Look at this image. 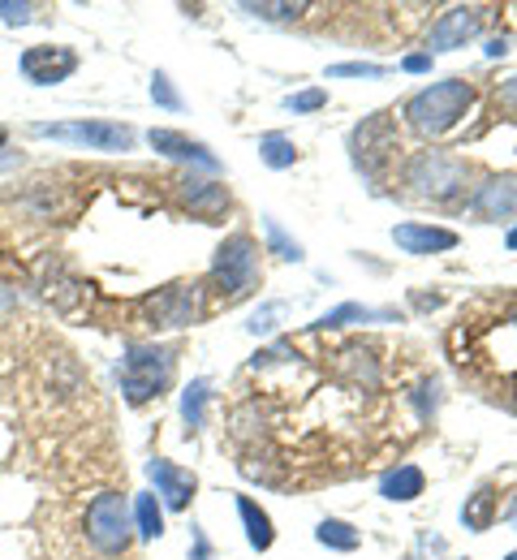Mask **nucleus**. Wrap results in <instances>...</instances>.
<instances>
[{
    "instance_id": "obj_20",
    "label": "nucleus",
    "mask_w": 517,
    "mask_h": 560,
    "mask_svg": "<svg viewBox=\"0 0 517 560\" xmlns=\"http://www.w3.org/2000/svg\"><path fill=\"white\" fill-rule=\"evenodd\" d=\"M315 539H319L324 548H337V552H359V544H363V535H359V530H354L350 522H337V517L319 522Z\"/></svg>"
},
{
    "instance_id": "obj_22",
    "label": "nucleus",
    "mask_w": 517,
    "mask_h": 560,
    "mask_svg": "<svg viewBox=\"0 0 517 560\" xmlns=\"http://www.w3.org/2000/svg\"><path fill=\"white\" fill-rule=\"evenodd\" d=\"M259 155H263L268 168H294L297 147L285 139V135H263V139H259Z\"/></svg>"
},
{
    "instance_id": "obj_19",
    "label": "nucleus",
    "mask_w": 517,
    "mask_h": 560,
    "mask_svg": "<svg viewBox=\"0 0 517 560\" xmlns=\"http://www.w3.org/2000/svg\"><path fill=\"white\" fill-rule=\"evenodd\" d=\"M492 517H496V491L492 488H479L466 504H461V522H466L470 530H487Z\"/></svg>"
},
{
    "instance_id": "obj_35",
    "label": "nucleus",
    "mask_w": 517,
    "mask_h": 560,
    "mask_svg": "<svg viewBox=\"0 0 517 560\" xmlns=\"http://www.w3.org/2000/svg\"><path fill=\"white\" fill-rule=\"evenodd\" d=\"M505 242H509V250H517V229H509V237H505Z\"/></svg>"
},
{
    "instance_id": "obj_29",
    "label": "nucleus",
    "mask_w": 517,
    "mask_h": 560,
    "mask_svg": "<svg viewBox=\"0 0 517 560\" xmlns=\"http://www.w3.org/2000/svg\"><path fill=\"white\" fill-rule=\"evenodd\" d=\"M31 13H35V4H4L0 0V22H9V26H26Z\"/></svg>"
},
{
    "instance_id": "obj_30",
    "label": "nucleus",
    "mask_w": 517,
    "mask_h": 560,
    "mask_svg": "<svg viewBox=\"0 0 517 560\" xmlns=\"http://www.w3.org/2000/svg\"><path fill=\"white\" fill-rule=\"evenodd\" d=\"M246 13H263V18H297L302 4H242Z\"/></svg>"
},
{
    "instance_id": "obj_28",
    "label": "nucleus",
    "mask_w": 517,
    "mask_h": 560,
    "mask_svg": "<svg viewBox=\"0 0 517 560\" xmlns=\"http://www.w3.org/2000/svg\"><path fill=\"white\" fill-rule=\"evenodd\" d=\"M496 108H505V113L517 121V73L509 78V82H501V86H496Z\"/></svg>"
},
{
    "instance_id": "obj_6",
    "label": "nucleus",
    "mask_w": 517,
    "mask_h": 560,
    "mask_svg": "<svg viewBox=\"0 0 517 560\" xmlns=\"http://www.w3.org/2000/svg\"><path fill=\"white\" fill-rule=\"evenodd\" d=\"M203 315V284L195 280H181V284H168L160 293H151L143 302V324L148 328H186Z\"/></svg>"
},
{
    "instance_id": "obj_31",
    "label": "nucleus",
    "mask_w": 517,
    "mask_h": 560,
    "mask_svg": "<svg viewBox=\"0 0 517 560\" xmlns=\"http://www.w3.org/2000/svg\"><path fill=\"white\" fill-rule=\"evenodd\" d=\"M277 315H281V306H263V311H259V315H255V319H250V332H268V328H272V319H277Z\"/></svg>"
},
{
    "instance_id": "obj_34",
    "label": "nucleus",
    "mask_w": 517,
    "mask_h": 560,
    "mask_svg": "<svg viewBox=\"0 0 517 560\" xmlns=\"http://www.w3.org/2000/svg\"><path fill=\"white\" fill-rule=\"evenodd\" d=\"M505 48H509V44H505V39H492V44H487V57H501V52H505Z\"/></svg>"
},
{
    "instance_id": "obj_13",
    "label": "nucleus",
    "mask_w": 517,
    "mask_h": 560,
    "mask_svg": "<svg viewBox=\"0 0 517 560\" xmlns=\"http://www.w3.org/2000/svg\"><path fill=\"white\" fill-rule=\"evenodd\" d=\"M148 142L155 151H164V155H173V160H190V164H203V168H216V155L203 147V142L186 139V135H177V130H151Z\"/></svg>"
},
{
    "instance_id": "obj_3",
    "label": "nucleus",
    "mask_w": 517,
    "mask_h": 560,
    "mask_svg": "<svg viewBox=\"0 0 517 560\" xmlns=\"http://www.w3.org/2000/svg\"><path fill=\"white\" fill-rule=\"evenodd\" d=\"M466 160L448 155V151H419L406 168V186L419 195V199H453L461 186H466Z\"/></svg>"
},
{
    "instance_id": "obj_4",
    "label": "nucleus",
    "mask_w": 517,
    "mask_h": 560,
    "mask_svg": "<svg viewBox=\"0 0 517 560\" xmlns=\"http://www.w3.org/2000/svg\"><path fill=\"white\" fill-rule=\"evenodd\" d=\"M173 380V353L155 350V346H134L121 362V388L130 397V406H143L151 397H160Z\"/></svg>"
},
{
    "instance_id": "obj_24",
    "label": "nucleus",
    "mask_w": 517,
    "mask_h": 560,
    "mask_svg": "<svg viewBox=\"0 0 517 560\" xmlns=\"http://www.w3.org/2000/svg\"><path fill=\"white\" fill-rule=\"evenodd\" d=\"M367 319H375V311L359 306V302H345V306H337L332 315H324V319H319V328L328 332V328H345V324H367Z\"/></svg>"
},
{
    "instance_id": "obj_11",
    "label": "nucleus",
    "mask_w": 517,
    "mask_h": 560,
    "mask_svg": "<svg viewBox=\"0 0 517 560\" xmlns=\"http://www.w3.org/2000/svg\"><path fill=\"white\" fill-rule=\"evenodd\" d=\"M148 475H151V483H155V491L164 495L168 509H186V504L195 500V475L181 470V466H173L168 457H151Z\"/></svg>"
},
{
    "instance_id": "obj_15",
    "label": "nucleus",
    "mask_w": 517,
    "mask_h": 560,
    "mask_svg": "<svg viewBox=\"0 0 517 560\" xmlns=\"http://www.w3.org/2000/svg\"><path fill=\"white\" fill-rule=\"evenodd\" d=\"M423 488H427V475H423L419 466H397V470H388V475L379 479V495H384V500H392V504L419 500Z\"/></svg>"
},
{
    "instance_id": "obj_12",
    "label": "nucleus",
    "mask_w": 517,
    "mask_h": 560,
    "mask_svg": "<svg viewBox=\"0 0 517 560\" xmlns=\"http://www.w3.org/2000/svg\"><path fill=\"white\" fill-rule=\"evenodd\" d=\"M392 242L406 255H436V250H453L457 246V233L453 229H436V224H397Z\"/></svg>"
},
{
    "instance_id": "obj_23",
    "label": "nucleus",
    "mask_w": 517,
    "mask_h": 560,
    "mask_svg": "<svg viewBox=\"0 0 517 560\" xmlns=\"http://www.w3.org/2000/svg\"><path fill=\"white\" fill-rule=\"evenodd\" d=\"M263 233H268V246H272V255H281V259H302V246H297L294 237L272 220V215H263Z\"/></svg>"
},
{
    "instance_id": "obj_25",
    "label": "nucleus",
    "mask_w": 517,
    "mask_h": 560,
    "mask_svg": "<svg viewBox=\"0 0 517 560\" xmlns=\"http://www.w3.org/2000/svg\"><path fill=\"white\" fill-rule=\"evenodd\" d=\"M151 100L160 104V108H168V113H181V95H177V86L168 82V73H151Z\"/></svg>"
},
{
    "instance_id": "obj_36",
    "label": "nucleus",
    "mask_w": 517,
    "mask_h": 560,
    "mask_svg": "<svg viewBox=\"0 0 517 560\" xmlns=\"http://www.w3.org/2000/svg\"><path fill=\"white\" fill-rule=\"evenodd\" d=\"M509 401H514V410H517V384H514V393H509Z\"/></svg>"
},
{
    "instance_id": "obj_21",
    "label": "nucleus",
    "mask_w": 517,
    "mask_h": 560,
    "mask_svg": "<svg viewBox=\"0 0 517 560\" xmlns=\"http://www.w3.org/2000/svg\"><path fill=\"white\" fill-rule=\"evenodd\" d=\"M134 522H139V535H143L148 544L164 535V513H160V500H155L151 491H143V495L134 500Z\"/></svg>"
},
{
    "instance_id": "obj_1",
    "label": "nucleus",
    "mask_w": 517,
    "mask_h": 560,
    "mask_svg": "<svg viewBox=\"0 0 517 560\" xmlns=\"http://www.w3.org/2000/svg\"><path fill=\"white\" fill-rule=\"evenodd\" d=\"M470 104H474V86L466 78H448V82H436V86L410 95L406 117H410V126L419 135H432L436 139V135H448L470 113Z\"/></svg>"
},
{
    "instance_id": "obj_17",
    "label": "nucleus",
    "mask_w": 517,
    "mask_h": 560,
    "mask_svg": "<svg viewBox=\"0 0 517 560\" xmlns=\"http://www.w3.org/2000/svg\"><path fill=\"white\" fill-rule=\"evenodd\" d=\"M237 513H242V526H246V539H250V548L255 552H268L272 548V539H277V530H272V517L250 500V495H237Z\"/></svg>"
},
{
    "instance_id": "obj_18",
    "label": "nucleus",
    "mask_w": 517,
    "mask_h": 560,
    "mask_svg": "<svg viewBox=\"0 0 517 560\" xmlns=\"http://www.w3.org/2000/svg\"><path fill=\"white\" fill-rule=\"evenodd\" d=\"M208 397H212V384L208 380L186 384V393H181V419H186L190 431H199L208 422Z\"/></svg>"
},
{
    "instance_id": "obj_37",
    "label": "nucleus",
    "mask_w": 517,
    "mask_h": 560,
    "mask_svg": "<svg viewBox=\"0 0 517 560\" xmlns=\"http://www.w3.org/2000/svg\"><path fill=\"white\" fill-rule=\"evenodd\" d=\"M0 147H4V126H0Z\"/></svg>"
},
{
    "instance_id": "obj_14",
    "label": "nucleus",
    "mask_w": 517,
    "mask_h": 560,
    "mask_svg": "<svg viewBox=\"0 0 517 560\" xmlns=\"http://www.w3.org/2000/svg\"><path fill=\"white\" fill-rule=\"evenodd\" d=\"M474 211H479L483 220H509V215L517 211L514 177H496V182H487V186L479 190V199H474Z\"/></svg>"
},
{
    "instance_id": "obj_32",
    "label": "nucleus",
    "mask_w": 517,
    "mask_h": 560,
    "mask_svg": "<svg viewBox=\"0 0 517 560\" xmlns=\"http://www.w3.org/2000/svg\"><path fill=\"white\" fill-rule=\"evenodd\" d=\"M401 70L427 73V70H432V52H414V57H406V61H401Z\"/></svg>"
},
{
    "instance_id": "obj_33",
    "label": "nucleus",
    "mask_w": 517,
    "mask_h": 560,
    "mask_svg": "<svg viewBox=\"0 0 517 560\" xmlns=\"http://www.w3.org/2000/svg\"><path fill=\"white\" fill-rule=\"evenodd\" d=\"M195 560H212V557H208V544H203V535H195Z\"/></svg>"
},
{
    "instance_id": "obj_2",
    "label": "nucleus",
    "mask_w": 517,
    "mask_h": 560,
    "mask_svg": "<svg viewBox=\"0 0 517 560\" xmlns=\"http://www.w3.org/2000/svg\"><path fill=\"white\" fill-rule=\"evenodd\" d=\"M212 280L221 284L224 302H242V298L255 293V284H259V246H255L250 233H233L216 250Z\"/></svg>"
},
{
    "instance_id": "obj_8",
    "label": "nucleus",
    "mask_w": 517,
    "mask_h": 560,
    "mask_svg": "<svg viewBox=\"0 0 517 560\" xmlns=\"http://www.w3.org/2000/svg\"><path fill=\"white\" fill-rule=\"evenodd\" d=\"M483 18H487V9H479V4H457V9L440 13L436 26H432V35H427V52L466 48V44L483 31Z\"/></svg>"
},
{
    "instance_id": "obj_26",
    "label": "nucleus",
    "mask_w": 517,
    "mask_h": 560,
    "mask_svg": "<svg viewBox=\"0 0 517 560\" xmlns=\"http://www.w3.org/2000/svg\"><path fill=\"white\" fill-rule=\"evenodd\" d=\"M285 104H290V113H319L328 104V91H297Z\"/></svg>"
},
{
    "instance_id": "obj_7",
    "label": "nucleus",
    "mask_w": 517,
    "mask_h": 560,
    "mask_svg": "<svg viewBox=\"0 0 517 560\" xmlns=\"http://www.w3.org/2000/svg\"><path fill=\"white\" fill-rule=\"evenodd\" d=\"M35 139H57V142H82L95 151H126L134 142L130 126H113V121H70V126H31Z\"/></svg>"
},
{
    "instance_id": "obj_9",
    "label": "nucleus",
    "mask_w": 517,
    "mask_h": 560,
    "mask_svg": "<svg viewBox=\"0 0 517 560\" xmlns=\"http://www.w3.org/2000/svg\"><path fill=\"white\" fill-rule=\"evenodd\" d=\"M78 70V52L74 48H52V44H35L22 52V73L35 82V86H57Z\"/></svg>"
},
{
    "instance_id": "obj_5",
    "label": "nucleus",
    "mask_w": 517,
    "mask_h": 560,
    "mask_svg": "<svg viewBox=\"0 0 517 560\" xmlns=\"http://www.w3.org/2000/svg\"><path fill=\"white\" fill-rule=\"evenodd\" d=\"M86 539L104 552V557H121L130 548V513H126V495L104 491L86 504Z\"/></svg>"
},
{
    "instance_id": "obj_38",
    "label": "nucleus",
    "mask_w": 517,
    "mask_h": 560,
    "mask_svg": "<svg viewBox=\"0 0 517 560\" xmlns=\"http://www.w3.org/2000/svg\"><path fill=\"white\" fill-rule=\"evenodd\" d=\"M505 560H517V552H509V557H505Z\"/></svg>"
},
{
    "instance_id": "obj_16",
    "label": "nucleus",
    "mask_w": 517,
    "mask_h": 560,
    "mask_svg": "<svg viewBox=\"0 0 517 560\" xmlns=\"http://www.w3.org/2000/svg\"><path fill=\"white\" fill-rule=\"evenodd\" d=\"M181 203L190 211H199V215H221V211H228V190L216 186V182L190 177V182H181Z\"/></svg>"
},
{
    "instance_id": "obj_27",
    "label": "nucleus",
    "mask_w": 517,
    "mask_h": 560,
    "mask_svg": "<svg viewBox=\"0 0 517 560\" xmlns=\"http://www.w3.org/2000/svg\"><path fill=\"white\" fill-rule=\"evenodd\" d=\"M328 78H384V66H371V61H345V66H332Z\"/></svg>"
},
{
    "instance_id": "obj_10",
    "label": "nucleus",
    "mask_w": 517,
    "mask_h": 560,
    "mask_svg": "<svg viewBox=\"0 0 517 560\" xmlns=\"http://www.w3.org/2000/svg\"><path fill=\"white\" fill-rule=\"evenodd\" d=\"M354 160H359V168H367L375 173V164L379 160H388V151H397V135H392V121H388V113H375L371 121H363L359 130H354Z\"/></svg>"
}]
</instances>
